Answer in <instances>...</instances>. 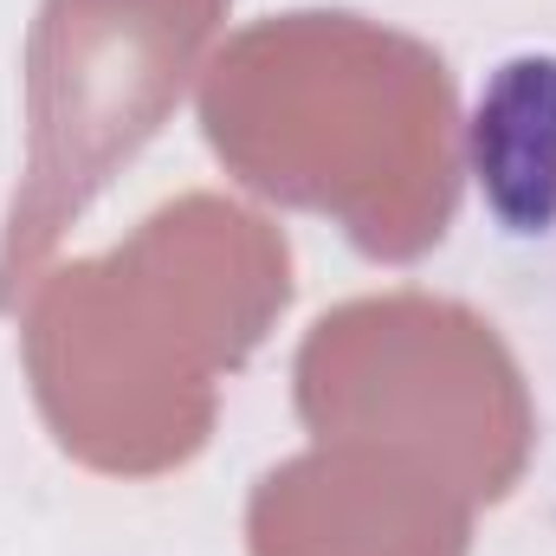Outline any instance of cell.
<instances>
[{"mask_svg":"<svg viewBox=\"0 0 556 556\" xmlns=\"http://www.w3.org/2000/svg\"><path fill=\"white\" fill-rule=\"evenodd\" d=\"M472 175L505 233H551L556 220V59H505L472 111Z\"/></svg>","mask_w":556,"mask_h":556,"instance_id":"1","label":"cell"}]
</instances>
